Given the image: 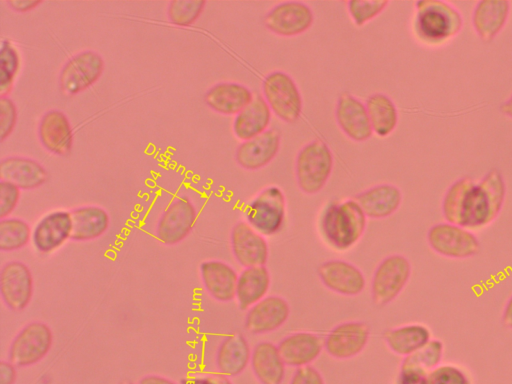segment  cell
Instances as JSON below:
<instances>
[{"label": "cell", "instance_id": "24", "mask_svg": "<svg viewBox=\"0 0 512 384\" xmlns=\"http://www.w3.org/2000/svg\"><path fill=\"white\" fill-rule=\"evenodd\" d=\"M238 275L231 265L220 260H207L200 265V276L205 290L220 302L235 299Z\"/></svg>", "mask_w": 512, "mask_h": 384}, {"label": "cell", "instance_id": "17", "mask_svg": "<svg viewBox=\"0 0 512 384\" xmlns=\"http://www.w3.org/2000/svg\"><path fill=\"white\" fill-rule=\"evenodd\" d=\"M317 274L326 288L343 296H356L366 286L363 272L354 264L341 259L323 262Z\"/></svg>", "mask_w": 512, "mask_h": 384}, {"label": "cell", "instance_id": "7", "mask_svg": "<svg viewBox=\"0 0 512 384\" xmlns=\"http://www.w3.org/2000/svg\"><path fill=\"white\" fill-rule=\"evenodd\" d=\"M411 264L401 254L385 257L376 267L371 279V298L377 306H385L395 300L407 285L411 276Z\"/></svg>", "mask_w": 512, "mask_h": 384}, {"label": "cell", "instance_id": "18", "mask_svg": "<svg viewBox=\"0 0 512 384\" xmlns=\"http://www.w3.org/2000/svg\"><path fill=\"white\" fill-rule=\"evenodd\" d=\"M281 134L276 129L242 141L235 151L237 164L246 170H258L268 165L278 154Z\"/></svg>", "mask_w": 512, "mask_h": 384}, {"label": "cell", "instance_id": "19", "mask_svg": "<svg viewBox=\"0 0 512 384\" xmlns=\"http://www.w3.org/2000/svg\"><path fill=\"white\" fill-rule=\"evenodd\" d=\"M335 117L339 128L353 141H366L373 134L365 104L349 93L339 96Z\"/></svg>", "mask_w": 512, "mask_h": 384}, {"label": "cell", "instance_id": "9", "mask_svg": "<svg viewBox=\"0 0 512 384\" xmlns=\"http://www.w3.org/2000/svg\"><path fill=\"white\" fill-rule=\"evenodd\" d=\"M52 332L42 322L27 324L13 339L8 360L16 367H25L40 361L50 350Z\"/></svg>", "mask_w": 512, "mask_h": 384}, {"label": "cell", "instance_id": "37", "mask_svg": "<svg viewBox=\"0 0 512 384\" xmlns=\"http://www.w3.org/2000/svg\"><path fill=\"white\" fill-rule=\"evenodd\" d=\"M19 67L16 49L7 40H2L0 48V95L7 97L12 88L14 76Z\"/></svg>", "mask_w": 512, "mask_h": 384}, {"label": "cell", "instance_id": "14", "mask_svg": "<svg viewBox=\"0 0 512 384\" xmlns=\"http://www.w3.org/2000/svg\"><path fill=\"white\" fill-rule=\"evenodd\" d=\"M370 337L367 324L348 321L336 325L324 339L326 353L335 359H349L360 354Z\"/></svg>", "mask_w": 512, "mask_h": 384}, {"label": "cell", "instance_id": "11", "mask_svg": "<svg viewBox=\"0 0 512 384\" xmlns=\"http://www.w3.org/2000/svg\"><path fill=\"white\" fill-rule=\"evenodd\" d=\"M197 211L189 198L176 197L162 213L156 227V238L167 245L181 242L193 229Z\"/></svg>", "mask_w": 512, "mask_h": 384}, {"label": "cell", "instance_id": "46", "mask_svg": "<svg viewBox=\"0 0 512 384\" xmlns=\"http://www.w3.org/2000/svg\"><path fill=\"white\" fill-rule=\"evenodd\" d=\"M16 366L11 362L1 361L0 363V384H13L16 379Z\"/></svg>", "mask_w": 512, "mask_h": 384}, {"label": "cell", "instance_id": "8", "mask_svg": "<svg viewBox=\"0 0 512 384\" xmlns=\"http://www.w3.org/2000/svg\"><path fill=\"white\" fill-rule=\"evenodd\" d=\"M430 248L437 254L454 259H466L480 251L477 236L460 225L441 222L430 227L427 232Z\"/></svg>", "mask_w": 512, "mask_h": 384}, {"label": "cell", "instance_id": "47", "mask_svg": "<svg viewBox=\"0 0 512 384\" xmlns=\"http://www.w3.org/2000/svg\"><path fill=\"white\" fill-rule=\"evenodd\" d=\"M41 3H42V1H36V0H11V1L7 2V4L10 6V8L17 12L30 11V10L36 8Z\"/></svg>", "mask_w": 512, "mask_h": 384}, {"label": "cell", "instance_id": "23", "mask_svg": "<svg viewBox=\"0 0 512 384\" xmlns=\"http://www.w3.org/2000/svg\"><path fill=\"white\" fill-rule=\"evenodd\" d=\"M38 136L43 147L56 155H67L73 145V130L67 116L59 110L46 112L38 126Z\"/></svg>", "mask_w": 512, "mask_h": 384}, {"label": "cell", "instance_id": "44", "mask_svg": "<svg viewBox=\"0 0 512 384\" xmlns=\"http://www.w3.org/2000/svg\"><path fill=\"white\" fill-rule=\"evenodd\" d=\"M426 372L409 366H400L396 384H425Z\"/></svg>", "mask_w": 512, "mask_h": 384}, {"label": "cell", "instance_id": "20", "mask_svg": "<svg viewBox=\"0 0 512 384\" xmlns=\"http://www.w3.org/2000/svg\"><path fill=\"white\" fill-rule=\"evenodd\" d=\"M277 346L286 366L298 368L311 365L320 356L324 340L318 334L300 331L285 336Z\"/></svg>", "mask_w": 512, "mask_h": 384}, {"label": "cell", "instance_id": "5", "mask_svg": "<svg viewBox=\"0 0 512 384\" xmlns=\"http://www.w3.org/2000/svg\"><path fill=\"white\" fill-rule=\"evenodd\" d=\"M245 221L263 236H273L283 227L286 198L278 186H268L253 197L245 208Z\"/></svg>", "mask_w": 512, "mask_h": 384}, {"label": "cell", "instance_id": "39", "mask_svg": "<svg viewBox=\"0 0 512 384\" xmlns=\"http://www.w3.org/2000/svg\"><path fill=\"white\" fill-rule=\"evenodd\" d=\"M388 4L385 0H352L347 3V9L354 24L363 26L377 17Z\"/></svg>", "mask_w": 512, "mask_h": 384}, {"label": "cell", "instance_id": "1", "mask_svg": "<svg viewBox=\"0 0 512 384\" xmlns=\"http://www.w3.org/2000/svg\"><path fill=\"white\" fill-rule=\"evenodd\" d=\"M506 196L501 172L492 169L479 181L462 177L446 190L442 214L446 222L475 230L492 223L500 214Z\"/></svg>", "mask_w": 512, "mask_h": 384}, {"label": "cell", "instance_id": "40", "mask_svg": "<svg viewBox=\"0 0 512 384\" xmlns=\"http://www.w3.org/2000/svg\"><path fill=\"white\" fill-rule=\"evenodd\" d=\"M425 384H472L469 375L452 364L438 365L426 374Z\"/></svg>", "mask_w": 512, "mask_h": 384}, {"label": "cell", "instance_id": "32", "mask_svg": "<svg viewBox=\"0 0 512 384\" xmlns=\"http://www.w3.org/2000/svg\"><path fill=\"white\" fill-rule=\"evenodd\" d=\"M72 220L71 240H93L107 230L109 215L98 206H82L70 212Z\"/></svg>", "mask_w": 512, "mask_h": 384}, {"label": "cell", "instance_id": "30", "mask_svg": "<svg viewBox=\"0 0 512 384\" xmlns=\"http://www.w3.org/2000/svg\"><path fill=\"white\" fill-rule=\"evenodd\" d=\"M271 110L261 95L253 100L233 120V133L241 141L254 138L267 131L271 122Z\"/></svg>", "mask_w": 512, "mask_h": 384}, {"label": "cell", "instance_id": "15", "mask_svg": "<svg viewBox=\"0 0 512 384\" xmlns=\"http://www.w3.org/2000/svg\"><path fill=\"white\" fill-rule=\"evenodd\" d=\"M0 293L5 305L12 311L23 310L33 294V278L22 262L10 261L0 272Z\"/></svg>", "mask_w": 512, "mask_h": 384}, {"label": "cell", "instance_id": "12", "mask_svg": "<svg viewBox=\"0 0 512 384\" xmlns=\"http://www.w3.org/2000/svg\"><path fill=\"white\" fill-rule=\"evenodd\" d=\"M313 21V12L307 4L300 1H285L269 10L263 23L276 35L292 37L307 31Z\"/></svg>", "mask_w": 512, "mask_h": 384}, {"label": "cell", "instance_id": "13", "mask_svg": "<svg viewBox=\"0 0 512 384\" xmlns=\"http://www.w3.org/2000/svg\"><path fill=\"white\" fill-rule=\"evenodd\" d=\"M230 245L235 260L243 268L265 266L268 261L269 245L265 236L246 221H239L233 226Z\"/></svg>", "mask_w": 512, "mask_h": 384}, {"label": "cell", "instance_id": "28", "mask_svg": "<svg viewBox=\"0 0 512 384\" xmlns=\"http://www.w3.org/2000/svg\"><path fill=\"white\" fill-rule=\"evenodd\" d=\"M251 347L241 333L227 335L219 344L216 352V367L218 372L227 376L240 375L250 364Z\"/></svg>", "mask_w": 512, "mask_h": 384}, {"label": "cell", "instance_id": "34", "mask_svg": "<svg viewBox=\"0 0 512 384\" xmlns=\"http://www.w3.org/2000/svg\"><path fill=\"white\" fill-rule=\"evenodd\" d=\"M365 106L373 134L386 137L395 130L398 124V110L390 97L374 93L367 98Z\"/></svg>", "mask_w": 512, "mask_h": 384}, {"label": "cell", "instance_id": "27", "mask_svg": "<svg viewBox=\"0 0 512 384\" xmlns=\"http://www.w3.org/2000/svg\"><path fill=\"white\" fill-rule=\"evenodd\" d=\"M47 179L46 169L33 159L8 157L0 163V181L11 183L19 189L40 187Z\"/></svg>", "mask_w": 512, "mask_h": 384}, {"label": "cell", "instance_id": "43", "mask_svg": "<svg viewBox=\"0 0 512 384\" xmlns=\"http://www.w3.org/2000/svg\"><path fill=\"white\" fill-rule=\"evenodd\" d=\"M289 384H325L321 373L312 365L298 367L292 374Z\"/></svg>", "mask_w": 512, "mask_h": 384}, {"label": "cell", "instance_id": "26", "mask_svg": "<svg viewBox=\"0 0 512 384\" xmlns=\"http://www.w3.org/2000/svg\"><path fill=\"white\" fill-rule=\"evenodd\" d=\"M367 218L384 219L395 213L401 205V190L393 184L372 186L354 198Z\"/></svg>", "mask_w": 512, "mask_h": 384}, {"label": "cell", "instance_id": "6", "mask_svg": "<svg viewBox=\"0 0 512 384\" xmlns=\"http://www.w3.org/2000/svg\"><path fill=\"white\" fill-rule=\"evenodd\" d=\"M263 98L271 112L286 123L296 122L302 113L301 93L293 78L283 71H273L262 81Z\"/></svg>", "mask_w": 512, "mask_h": 384}, {"label": "cell", "instance_id": "36", "mask_svg": "<svg viewBox=\"0 0 512 384\" xmlns=\"http://www.w3.org/2000/svg\"><path fill=\"white\" fill-rule=\"evenodd\" d=\"M444 345L438 339H431L413 354L404 357L401 365L414 367L426 373L440 365L443 358Z\"/></svg>", "mask_w": 512, "mask_h": 384}, {"label": "cell", "instance_id": "49", "mask_svg": "<svg viewBox=\"0 0 512 384\" xmlns=\"http://www.w3.org/2000/svg\"><path fill=\"white\" fill-rule=\"evenodd\" d=\"M502 323L505 327L512 329V296L503 309Z\"/></svg>", "mask_w": 512, "mask_h": 384}, {"label": "cell", "instance_id": "10", "mask_svg": "<svg viewBox=\"0 0 512 384\" xmlns=\"http://www.w3.org/2000/svg\"><path fill=\"white\" fill-rule=\"evenodd\" d=\"M104 60L94 51L72 56L62 67L59 85L67 95L78 94L91 87L102 75Z\"/></svg>", "mask_w": 512, "mask_h": 384}, {"label": "cell", "instance_id": "48", "mask_svg": "<svg viewBox=\"0 0 512 384\" xmlns=\"http://www.w3.org/2000/svg\"><path fill=\"white\" fill-rule=\"evenodd\" d=\"M138 384H176L175 382L158 375H147Z\"/></svg>", "mask_w": 512, "mask_h": 384}, {"label": "cell", "instance_id": "38", "mask_svg": "<svg viewBox=\"0 0 512 384\" xmlns=\"http://www.w3.org/2000/svg\"><path fill=\"white\" fill-rule=\"evenodd\" d=\"M205 4L203 0H173L168 5V18L174 25L190 26L198 19Z\"/></svg>", "mask_w": 512, "mask_h": 384}, {"label": "cell", "instance_id": "50", "mask_svg": "<svg viewBox=\"0 0 512 384\" xmlns=\"http://www.w3.org/2000/svg\"><path fill=\"white\" fill-rule=\"evenodd\" d=\"M499 109L503 115L512 119V94L506 101L501 103Z\"/></svg>", "mask_w": 512, "mask_h": 384}, {"label": "cell", "instance_id": "25", "mask_svg": "<svg viewBox=\"0 0 512 384\" xmlns=\"http://www.w3.org/2000/svg\"><path fill=\"white\" fill-rule=\"evenodd\" d=\"M253 98V92L247 86L236 82L217 83L204 95L206 105L223 115H237Z\"/></svg>", "mask_w": 512, "mask_h": 384}, {"label": "cell", "instance_id": "22", "mask_svg": "<svg viewBox=\"0 0 512 384\" xmlns=\"http://www.w3.org/2000/svg\"><path fill=\"white\" fill-rule=\"evenodd\" d=\"M72 232L71 214L54 211L45 215L32 231V242L37 251L49 253L59 248Z\"/></svg>", "mask_w": 512, "mask_h": 384}, {"label": "cell", "instance_id": "31", "mask_svg": "<svg viewBox=\"0 0 512 384\" xmlns=\"http://www.w3.org/2000/svg\"><path fill=\"white\" fill-rule=\"evenodd\" d=\"M271 277L266 266L244 268L238 275L235 299L241 310H248L267 296Z\"/></svg>", "mask_w": 512, "mask_h": 384}, {"label": "cell", "instance_id": "45", "mask_svg": "<svg viewBox=\"0 0 512 384\" xmlns=\"http://www.w3.org/2000/svg\"><path fill=\"white\" fill-rule=\"evenodd\" d=\"M180 384H232L229 378L221 373L192 375L181 381Z\"/></svg>", "mask_w": 512, "mask_h": 384}, {"label": "cell", "instance_id": "35", "mask_svg": "<svg viewBox=\"0 0 512 384\" xmlns=\"http://www.w3.org/2000/svg\"><path fill=\"white\" fill-rule=\"evenodd\" d=\"M30 238L31 229L26 221L14 217L0 220V250H18L24 247Z\"/></svg>", "mask_w": 512, "mask_h": 384}, {"label": "cell", "instance_id": "51", "mask_svg": "<svg viewBox=\"0 0 512 384\" xmlns=\"http://www.w3.org/2000/svg\"><path fill=\"white\" fill-rule=\"evenodd\" d=\"M120 384H132L131 382H128V381H125V382H122Z\"/></svg>", "mask_w": 512, "mask_h": 384}, {"label": "cell", "instance_id": "42", "mask_svg": "<svg viewBox=\"0 0 512 384\" xmlns=\"http://www.w3.org/2000/svg\"><path fill=\"white\" fill-rule=\"evenodd\" d=\"M20 198V189L15 185L0 181V218H7L15 209Z\"/></svg>", "mask_w": 512, "mask_h": 384}, {"label": "cell", "instance_id": "21", "mask_svg": "<svg viewBox=\"0 0 512 384\" xmlns=\"http://www.w3.org/2000/svg\"><path fill=\"white\" fill-rule=\"evenodd\" d=\"M511 10L506 0H482L474 6L471 23L483 42H491L505 27Z\"/></svg>", "mask_w": 512, "mask_h": 384}, {"label": "cell", "instance_id": "2", "mask_svg": "<svg viewBox=\"0 0 512 384\" xmlns=\"http://www.w3.org/2000/svg\"><path fill=\"white\" fill-rule=\"evenodd\" d=\"M367 217L355 199L328 203L319 219L324 241L337 251L353 247L363 236Z\"/></svg>", "mask_w": 512, "mask_h": 384}, {"label": "cell", "instance_id": "16", "mask_svg": "<svg viewBox=\"0 0 512 384\" xmlns=\"http://www.w3.org/2000/svg\"><path fill=\"white\" fill-rule=\"evenodd\" d=\"M289 316V303L281 296L269 295L247 310L244 328L253 335L270 333L284 325Z\"/></svg>", "mask_w": 512, "mask_h": 384}, {"label": "cell", "instance_id": "3", "mask_svg": "<svg viewBox=\"0 0 512 384\" xmlns=\"http://www.w3.org/2000/svg\"><path fill=\"white\" fill-rule=\"evenodd\" d=\"M463 17L451 3L420 0L415 3L413 31L424 45L438 47L448 43L463 28Z\"/></svg>", "mask_w": 512, "mask_h": 384}, {"label": "cell", "instance_id": "33", "mask_svg": "<svg viewBox=\"0 0 512 384\" xmlns=\"http://www.w3.org/2000/svg\"><path fill=\"white\" fill-rule=\"evenodd\" d=\"M431 340L430 330L422 324H407L385 332L384 341L395 354L407 357Z\"/></svg>", "mask_w": 512, "mask_h": 384}, {"label": "cell", "instance_id": "41", "mask_svg": "<svg viewBox=\"0 0 512 384\" xmlns=\"http://www.w3.org/2000/svg\"><path fill=\"white\" fill-rule=\"evenodd\" d=\"M17 120V109L14 102L9 97L0 98V139L4 141L7 138Z\"/></svg>", "mask_w": 512, "mask_h": 384}, {"label": "cell", "instance_id": "4", "mask_svg": "<svg viewBox=\"0 0 512 384\" xmlns=\"http://www.w3.org/2000/svg\"><path fill=\"white\" fill-rule=\"evenodd\" d=\"M333 169V155L322 140H313L298 152L295 161V176L299 189L308 195L320 192L327 183Z\"/></svg>", "mask_w": 512, "mask_h": 384}, {"label": "cell", "instance_id": "29", "mask_svg": "<svg viewBox=\"0 0 512 384\" xmlns=\"http://www.w3.org/2000/svg\"><path fill=\"white\" fill-rule=\"evenodd\" d=\"M250 366L261 384H281L285 378L286 364L273 342L260 341L253 347Z\"/></svg>", "mask_w": 512, "mask_h": 384}]
</instances>
